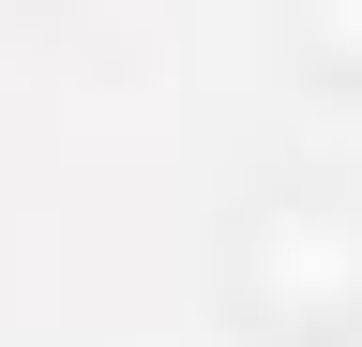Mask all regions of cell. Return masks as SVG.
<instances>
[{
  "label": "cell",
  "mask_w": 362,
  "mask_h": 347,
  "mask_svg": "<svg viewBox=\"0 0 362 347\" xmlns=\"http://www.w3.org/2000/svg\"><path fill=\"white\" fill-rule=\"evenodd\" d=\"M302 30H317L332 61H362V0H302Z\"/></svg>",
  "instance_id": "obj_2"
},
{
  "label": "cell",
  "mask_w": 362,
  "mask_h": 347,
  "mask_svg": "<svg viewBox=\"0 0 362 347\" xmlns=\"http://www.w3.org/2000/svg\"><path fill=\"white\" fill-rule=\"evenodd\" d=\"M242 302L272 332H362V211L332 196V182H272L257 211H242Z\"/></svg>",
  "instance_id": "obj_1"
}]
</instances>
